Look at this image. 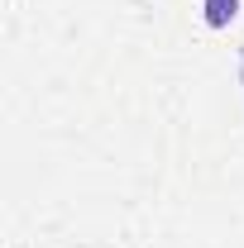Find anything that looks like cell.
I'll return each instance as SVG.
<instances>
[{
  "mask_svg": "<svg viewBox=\"0 0 244 248\" xmlns=\"http://www.w3.org/2000/svg\"><path fill=\"white\" fill-rule=\"evenodd\" d=\"M235 15H240V0H206V5H201V19H206L211 29H225Z\"/></svg>",
  "mask_w": 244,
  "mask_h": 248,
  "instance_id": "cell-1",
  "label": "cell"
}]
</instances>
